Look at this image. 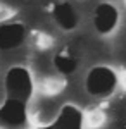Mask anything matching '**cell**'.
I'll list each match as a JSON object with an SVG mask.
<instances>
[{
  "label": "cell",
  "instance_id": "6",
  "mask_svg": "<svg viewBox=\"0 0 126 129\" xmlns=\"http://www.w3.org/2000/svg\"><path fill=\"white\" fill-rule=\"evenodd\" d=\"M52 16L59 28L66 31H71L78 26V12L69 2H57L52 9Z\"/></svg>",
  "mask_w": 126,
  "mask_h": 129
},
{
  "label": "cell",
  "instance_id": "2",
  "mask_svg": "<svg viewBox=\"0 0 126 129\" xmlns=\"http://www.w3.org/2000/svg\"><path fill=\"white\" fill-rule=\"evenodd\" d=\"M5 91L9 98L26 103L33 93V81L29 71L21 66L10 67L5 74Z\"/></svg>",
  "mask_w": 126,
  "mask_h": 129
},
{
  "label": "cell",
  "instance_id": "3",
  "mask_svg": "<svg viewBox=\"0 0 126 129\" xmlns=\"http://www.w3.org/2000/svg\"><path fill=\"white\" fill-rule=\"evenodd\" d=\"M28 114H26V103L19 100L7 98L0 107V122L7 127H21L26 124Z\"/></svg>",
  "mask_w": 126,
  "mask_h": 129
},
{
  "label": "cell",
  "instance_id": "9",
  "mask_svg": "<svg viewBox=\"0 0 126 129\" xmlns=\"http://www.w3.org/2000/svg\"><path fill=\"white\" fill-rule=\"evenodd\" d=\"M40 129H52V126H49V127H40Z\"/></svg>",
  "mask_w": 126,
  "mask_h": 129
},
{
  "label": "cell",
  "instance_id": "4",
  "mask_svg": "<svg viewBox=\"0 0 126 129\" xmlns=\"http://www.w3.org/2000/svg\"><path fill=\"white\" fill-rule=\"evenodd\" d=\"M117 21H119V10L112 4L104 2V4H98L95 7L93 24L100 35H109L117 26Z\"/></svg>",
  "mask_w": 126,
  "mask_h": 129
},
{
  "label": "cell",
  "instance_id": "7",
  "mask_svg": "<svg viewBox=\"0 0 126 129\" xmlns=\"http://www.w3.org/2000/svg\"><path fill=\"white\" fill-rule=\"evenodd\" d=\"M81 126H83L81 112L73 105H64L55 122L52 124V129H81Z\"/></svg>",
  "mask_w": 126,
  "mask_h": 129
},
{
  "label": "cell",
  "instance_id": "1",
  "mask_svg": "<svg viewBox=\"0 0 126 129\" xmlns=\"http://www.w3.org/2000/svg\"><path fill=\"white\" fill-rule=\"evenodd\" d=\"M116 86H117V76L107 66H97V67L90 69V72L87 74V79H85L87 91L92 96H98V98L109 96Z\"/></svg>",
  "mask_w": 126,
  "mask_h": 129
},
{
  "label": "cell",
  "instance_id": "5",
  "mask_svg": "<svg viewBox=\"0 0 126 129\" xmlns=\"http://www.w3.org/2000/svg\"><path fill=\"white\" fill-rule=\"evenodd\" d=\"M26 40V28L21 22H5L0 26V52L17 48Z\"/></svg>",
  "mask_w": 126,
  "mask_h": 129
},
{
  "label": "cell",
  "instance_id": "8",
  "mask_svg": "<svg viewBox=\"0 0 126 129\" xmlns=\"http://www.w3.org/2000/svg\"><path fill=\"white\" fill-rule=\"evenodd\" d=\"M54 66H55V69H57L60 74H73V72L78 69L76 59L68 57V55H55Z\"/></svg>",
  "mask_w": 126,
  "mask_h": 129
}]
</instances>
